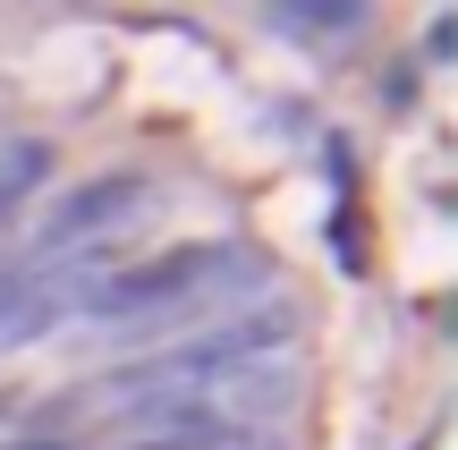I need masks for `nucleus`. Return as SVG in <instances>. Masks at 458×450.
<instances>
[{"mask_svg": "<svg viewBox=\"0 0 458 450\" xmlns=\"http://www.w3.org/2000/svg\"><path fill=\"white\" fill-rule=\"evenodd\" d=\"M43 170H51V145H9L0 153V196H26Z\"/></svg>", "mask_w": 458, "mask_h": 450, "instance_id": "4", "label": "nucleus"}, {"mask_svg": "<svg viewBox=\"0 0 458 450\" xmlns=\"http://www.w3.org/2000/svg\"><path fill=\"white\" fill-rule=\"evenodd\" d=\"M0 450H51V442H0Z\"/></svg>", "mask_w": 458, "mask_h": 450, "instance_id": "6", "label": "nucleus"}, {"mask_svg": "<svg viewBox=\"0 0 458 450\" xmlns=\"http://www.w3.org/2000/svg\"><path fill=\"white\" fill-rule=\"evenodd\" d=\"M136 204H145V179H136V170H102V179L68 187V196L43 213V255L85 247V238H102V230H119V221H136Z\"/></svg>", "mask_w": 458, "mask_h": 450, "instance_id": "2", "label": "nucleus"}, {"mask_svg": "<svg viewBox=\"0 0 458 450\" xmlns=\"http://www.w3.org/2000/svg\"><path fill=\"white\" fill-rule=\"evenodd\" d=\"M263 26L280 43L314 51V60H340L365 26H374V0H263Z\"/></svg>", "mask_w": 458, "mask_h": 450, "instance_id": "3", "label": "nucleus"}, {"mask_svg": "<svg viewBox=\"0 0 458 450\" xmlns=\"http://www.w3.org/2000/svg\"><path fill=\"white\" fill-rule=\"evenodd\" d=\"M17 213H26V196H0V238L17 230Z\"/></svg>", "mask_w": 458, "mask_h": 450, "instance_id": "5", "label": "nucleus"}, {"mask_svg": "<svg viewBox=\"0 0 458 450\" xmlns=\"http://www.w3.org/2000/svg\"><path fill=\"white\" fill-rule=\"evenodd\" d=\"M0 111H9V85H0Z\"/></svg>", "mask_w": 458, "mask_h": 450, "instance_id": "7", "label": "nucleus"}, {"mask_svg": "<svg viewBox=\"0 0 458 450\" xmlns=\"http://www.w3.org/2000/svg\"><path fill=\"white\" fill-rule=\"evenodd\" d=\"M238 255L229 247H196V255H162V264H136V272H111V281H85L77 315H102V323H136V315H162V306H187L204 289H221L213 272H229Z\"/></svg>", "mask_w": 458, "mask_h": 450, "instance_id": "1", "label": "nucleus"}]
</instances>
